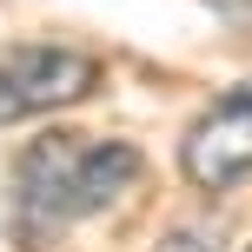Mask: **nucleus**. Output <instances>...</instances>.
I'll use <instances>...</instances> for the list:
<instances>
[{
	"instance_id": "nucleus-1",
	"label": "nucleus",
	"mask_w": 252,
	"mask_h": 252,
	"mask_svg": "<svg viewBox=\"0 0 252 252\" xmlns=\"http://www.w3.org/2000/svg\"><path fill=\"white\" fill-rule=\"evenodd\" d=\"M139 179V153L126 139H93V133H40L13 159V199L7 226L20 252H47L66 226L106 213L126 186Z\"/></svg>"
},
{
	"instance_id": "nucleus-2",
	"label": "nucleus",
	"mask_w": 252,
	"mask_h": 252,
	"mask_svg": "<svg viewBox=\"0 0 252 252\" xmlns=\"http://www.w3.org/2000/svg\"><path fill=\"white\" fill-rule=\"evenodd\" d=\"M100 87V60L60 40H7L0 47V126L80 106Z\"/></svg>"
},
{
	"instance_id": "nucleus-3",
	"label": "nucleus",
	"mask_w": 252,
	"mask_h": 252,
	"mask_svg": "<svg viewBox=\"0 0 252 252\" xmlns=\"http://www.w3.org/2000/svg\"><path fill=\"white\" fill-rule=\"evenodd\" d=\"M179 173L199 192H232L252 179V80L226 87L179 139Z\"/></svg>"
},
{
	"instance_id": "nucleus-4",
	"label": "nucleus",
	"mask_w": 252,
	"mask_h": 252,
	"mask_svg": "<svg viewBox=\"0 0 252 252\" xmlns=\"http://www.w3.org/2000/svg\"><path fill=\"white\" fill-rule=\"evenodd\" d=\"M159 252H219V232L206 226V219H192V226H173V232H166Z\"/></svg>"
}]
</instances>
